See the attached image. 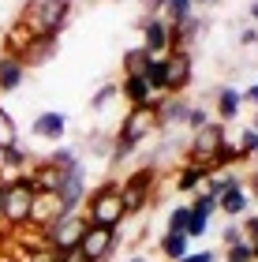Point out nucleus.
Segmentation results:
<instances>
[{"label": "nucleus", "instance_id": "29", "mask_svg": "<svg viewBox=\"0 0 258 262\" xmlns=\"http://www.w3.org/2000/svg\"><path fill=\"white\" fill-rule=\"evenodd\" d=\"M240 158H251V154H258V131H243L240 142H236Z\"/></svg>", "mask_w": 258, "mask_h": 262}, {"label": "nucleus", "instance_id": "26", "mask_svg": "<svg viewBox=\"0 0 258 262\" xmlns=\"http://www.w3.org/2000/svg\"><path fill=\"white\" fill-rule=\"evenodd\" d=\"M27 165H30V150H8V154H0V172H4V169H27Z\"/></svg>", "mask_w": 258, "mask_h": 262}, {"label": "nucleus", "instance_id": "6", "mask_svg": "<svg viewBox=\"0 0 258 262\" xmlns=\"http://www.w3.org/2000/svg\"><path fill=\"white\" fill-rule=\"evenodd\" d=\"M154 180H157V172L150 169V165H143V169H135V172L120 184V199H124L127 217H131V213H138V210L150 202V195H154Z\"/></svg>", "mask_w": 258, "mask_h": 262}, {"label": "nucleus", "instance_id": "46", "mask_svg": "<svg viewBox=\"0 0 258 262\" xmlns=\"http://www.w3.org/2000/svg\"><path fill=\"white\" fill-rule=\"evenodd\" d=\"M131 262H146V258H143V255H135V258H131Z\"/></svg>", "mask_w": 258, "mask_h": 262}, {"label": "nucleus", "instance_id": "30", "mask_svg": "<svg viewBox=\"0 0 258 262\" xmlns=\"http://www.w3.org/2000/svg\"><path fill=\"white\" fill-rule=\"evenodd\" d=\"M228 262H254V255H251V244H247V240L228 244Z\"/></svg>", "mask_w": 258, "mask_h": 262}, {"label": "nucleus", "instance_id": "37", "mask_svg": "<svg viewBox=\"0 0 258 262\" xmlns=\"http://www.w3.org/2000/svg\"><path fill=\"white\" fill-rule=\"evenodd\" d=\"M56 262H86V258H83V251L75 247V251H64V255H56Z\"/></svg>", "mask_w": 258, "mask_h": 262}, {"label": "nucleus", "instance_id": "24", "mask_svg": "<svg viewBox=\"0 0 258 262\" xmlns=\"http://www.w3.org/2000/svg\"><path fill=\"white\" fill-rule=\"evenodd\" d=\"M191 0H165V23L169 27H176V23H183V19H191Z\"/></svg>", "mask_w": 258, "mask_h": 262}, {"label": "nucleus", "instance_id": "45", "mask_svg": "<svg viewBox=\"0 0 258 262\" xmlns=\"http://www.w3.org/2000/svg\"><path fill=\"white\" fill-rule=\"evenodd\" d=\"M251 184H254V191H258V169H254V180H251Z\"/></svg>", "mask_w": 258, "mask_h": 262}, {"label": "nucleus", "instance_id": "14", "mask_svg": "<svg viewBox=\"0 0 258 262\" xmlns=\"http://www.w3.org/2000/svg\"><path fill=\"white\" fill-rule=\"evenodd\" d=\"M22 60L19 56H11V53H4L0 56V94H11V90H19L22 86Z\"/></svg>", "mask_w": 258, "mask_h": 262}, {"label": "nucleus", "instance_id": "13", "mask_svg": "<svg viewBox=\"0 0 258 262\" xmlns=\"http://www.w3.org/2000/svg\"><path fill=\"white\" fill-rule=\"evenodd\" d=\"M143 49L150 56L169 53V23L165 19H146V27H143Z\"/></svg>", "mask_w": 258, "mask_h": 262}, {"label": "nucleus", "instance_id": "35", "mask_svg": "<svg viewBox=\"0 0 258 262\" xmlns=\"http://www.w3.org/2000/svg\"><path fill=\"white\" fill-rule=\"evenodd\" d=\"M143 11L146 19H157V11H165V0H143Z\"/></svg>", "mask_w": 258, "mask_h": 262}, {"label": "nucleus", "instance_id": "40", "mask_svg": "<svg viewBox=\"0 0 258 262\" xmlns=\"http://www.w3.org/2000/svg\"><path fill=\"white\" fill-rule=\"evenodd\" d=\"M243 232H247V240H251V236H258V217H247V221H243Z\"/></svg>", "mask_w": 258, "mask_h": 262}, {"label": "nucleus", "instance_id": "9", "mask_svg": "<svg viewBox=\"0 0 258 262\" xmlns=\"http://www.w3.org/2000/svg\"><path fill=\"white\" fill-rule=\"evenodd\" d=\"M221 146H225V127H221V124L198 127L195 131V142H191V165H202V169H206Z\"/></svg>", "mask_w": 258, "mask_h": 262}, {"label": "nucleus", "instance_id": "48", "mask_svg": "<svg viewBox=\"0 0 258 262\" xmlns=\"http://www.w3.org/2000/svg\"><path fill=\"white\" fill-rule=\"evenodd\" d=\"M251 131H258V116H254V127H251Z\"/></svg>", "mask_w": 258, "mask_h": 262}, {"label": "nucleus", "instance_id": "47", "mask_svg": "<svg viewBox=\"0 0 258 262\" xmlns=\"http://www.w3.org/2000/svg\"><path fill=\"white\" fill-rule=\"evenodd\" d=\"M191 4H209V0H191Z\"/></svg>", "mask_w": 258, "mask_h": 262}, {"label": "nucleus", "instance_id": "42", "mask_svg": "<svg viewBox=\"0 0 258 262\" xmlns=\"http://www.w3.org/2000/svg\"><path fill=\"white\" fill-rule=\"evenodd\" d=\"M247 244H251V255L258 258V236H251V240H247Z\"/></svg>", "mask_w": 258, "mask_h": 262}, {"label": "nucleus", "instance_id": "16", "mask_svg": "<svg viewBox=\"0 0 258 262\" xmlns=\"http://www.w3.org/2000/svg\"><path fill=\"white\" fill-rule=\"evenodd\" d=\"M120 94L135 105V109H143V105H154V90H150V82H146L143 75H127L124 86H120Z\"/></svg>", "mask_w": 258, "mask_h": 262}, {"label": "nucleus", "instance_id": "18", "mask_svg": "<svg viewBox=\"0 0 258 262\" xmlns=\"http://www.w3.org/2000/svg\"><path fill=\"white\" fill-rule=\"evenodd\" d=\"M247 191H243V184H236V187H228L225 195L217 199V210H225L228 217H240V213H247Z\"/></svg>", "mask_w": 258, "mask_h": 262}, {"label": "nucleus", "instance_id": "27", "mask_svg": "<svg viewBox=\"0 0 258 262\" xmlns=\"http://www.w3.org/2000/svg\"><path fill=\"white\" fill-rule=\"evenodd\" d=\"M236 184H243L240 176H209V180H206V195L221 199V195L228 191V187H236Z\"/></svg>", "mask_w": 258, "mask_h": 262}, {"label": "nucleus", "instance_id": "23", "mask_svg": "<svg viewBox=\"0 0 258 262\" xmlns=\"http://www.w3.org/2000/svg\"><path fill=\"white\" fill-rule=\"evenodd\" d=\"M45 165H53L56 172H67V169H75V165H83L79 161V154L75 150H67V146H56L49 158H45Z\"/></svg>", "mask_w": 258, "mask_h": 262}, {"label": "nucleus", "instance_id": "25", "mask_svg": "<svg viewBox=\"0 0 258 262\" xmlns=\"http://www.w3.org/2000/svg\"><path fill=\"white\" fill-rule=\"evenodd\" d=\"M146 60H150V53L143 49V45H135V49H127V53H124V68H127V75H143Z\"/></svg>", "mask_w": 258, "mask_h": 262}, {"label": "nucleus", "instance_id": "21", "mask_svg": "<svg viewBox=\"0 0 258 262\" xmlns=\"http://www.w3.org/2000/svg\"><path fill=\"white\" fill-rule=\"evenodd\" d=\"M187 244H191V240H187L183 232H165V240H161V255L172 258V262H180L183 255H191V251H187Z\"/></svg>", "mask_w": 258, "mask_h": 262}, {"label": "nucleus", "instance_id": "22", "mask_svg": "<svg viewBox=\"0 0 258 262\" xmlns=\"http://www.w3.org/2000/svg\"><path fill=\"white\" fill-rule=\"evenodd\" d=\"M19 146V127H15V120L0 109V154H8V150H15Z\"/></svg>", "mask_w": 258, "mask_h": 262}, {"label": "nucleus", "instance_id": "8", "mask_svg": "<svg viewBox=\"0 0 258 262\" xmlns=\"http://www.w3.org/2000/svg\"><path fill=\"white\" fill-rule=\"evenodd\" d=\"M64 213H72V210L64 206V199L56 195V191H38V195H34V206H30V225L45 232L49 225L60 221Z\"/></svg>", "mask_w": 258, "mask_h": 262}, {"label": "nucleus", "instance_id": "39", "mask_svg": "<svg viewBox=\"0 0 258 262\" xmlns=\"http://www.w3.org/2000/svg\"><path fill=\"white\" fill-rule=\"evenodd\" d=\"M243 101H251L254 109H258V82H254V86H247V90H243Z\"/></svg>", "mask_w": 258, "mask_h": 262}, {"label": "nucleus", "instance_id": "41", "mask_svg": "<svg viewBox=\"0 0 258 262\" xmlns=\"http://www.w3.org/2000/svg\"><path fill=\"white\" fill-rule=\"evenodd\" d=\"M240 41H243V45H254V41H258V30H243Z\"/></svg>", "mask_w": 258, "mask_h": 262}, {"label": "nucleus", "instance_id": "7", "mask_svg": "<svg viewBox=\"0 0 258 262\" xmlns=\"http://www.w3.org/2000/svg\"><path fill=\"white\" fill-rule=\"evenodd\" d=\"M116 244H120V232L116 229H101V225H90L83 232V240H79V251H83L86 262H101L116 251Z\"/></svg>", "mask_w": 258, "mask_h": 262}, {"label": "nucleus", "instance_id": "31", "mask_svg": "<svg viewBox=\"0 0 258 262\" xmlns=\"http://www.w3.org/2000/svg\"><path fill=\"white\" fill-rule=\"evenodd\" d=\"M206 229H209V217H202V213H191V221H187V240L202 236Z\"/></svg>", "mask_w": 258, "mask_h": 262}, {"label": "nucleus", "instance_id": "3", "mask_svg": "<svg viewBox=\"0 0 258 262\" xmlns=\"http://www.w3.org/2000/svg\"><path fill=\"white\" fill-rule=\"evenodd\" d=\"M34 195H38V187H34L30 172H27V176H11L8 187H4V206H0V221H4L8 229H22V225H30Z\"/></svg>", "mask_w": 258, "mask_h": 262}, {"label": "nucleus", "instance_id": "5", "mask_svg": "<svg viewBox=\"0 0 258 262\" xmlns=\"http://www.w3.org/2000/svg\"><path fill=\"white\" fill-rule=\"evenodd\" d=\"M90 229V221H86V213H64L56 225H49L45 229V240H49V247L56 255H64V251H75L79 240H83V232Z\"/></svg>", "mask_w": 258, "mask_h": 262}, {"label": "nucleus", "instance_id": "38", "mask_svg": "<svg viewBox=\"0 0 258 262\" xmlns=\"http://www.w3.org/2000/svg\"><path fill=\"white\" fill-rule=\"evenodd\" d=\"M180 262H214V251H202V255H183Z\"/></svg>", "mask_w": 258, "mask_h": 262}, {"label": "nucleus", "instance_id": "28", "mask_svg": "<svg viewBox=\"0 0 258 262\" xmlns=\"http://www.w3.org/2000/svg\"><path fill=\"white\" fill-rule=\"evenodd\" d=\"M187 221H191V206H172V213H169V232H183L187 236Z\"/></svg>", "mask_w": 258, "mask_h": 262}, {"label": "nucleus", "instance_id": "34", "mask_svg": "<svg viewBox=\"0 0 258 262\" xmlns=\"http://www.w3.org/2000/svg\"><path fill=\"white\" fill-rule=\"evenodd\" d=\"M209 124V116H206V109H191V113H187V127H206Z\"/></svg>", "mask_w": 258, "mask_h": 262}, {"label": "nucleus", "instance_id": "10", "mask_svg": "<svg viewBox=\"0 0 258 262\" xmlns=\"http://www.w3.org/2000/svg\"><path fill=\"white\" fill-rule=\"evenodd\" d=\"M56 195L64 199L67 210H75L79 202L86 199V176H83V165H75V169H67L60 176V187H56Z\"/></svg>", "mask_w": 258, "mask_h": 262}, {"label": "nucleus", "instance_id": "49", "mask_svg": "<svg viewBox=\"0 0 258 262\" xmlns=\"http://www.w3.org/2000/svg\"><path fill=\"white\" fill-rule=\"evenodd\" d=\"M225 262H228V258H225Z\"/></svg>", "mask_w": 258, "mask_h": 262}, {"label": "nucleus", "instance_id": "15", "mask_svg": "<svg viewBox=\"0 0 258 262\" xmlns=\"http://www.w3.org/2000/svg\"><path fill=\"white\" fill-rule=\"evenodd\" d=\"M64 131H67V116L64 113H41L38 120H34V135L38 139L56 142V139H64Z\"/></svg>", "mask_w": 258, "mask_h": 262}, {"label": "nucleus", "instance_id": "43", "mask_svg": "<svg viewBox=\"0 0 258 262\" xmlns=\"http://www.w3.org/2000/svg\"><path fill=\"white\" fill-rule=\"evenodd\" d=\"M4 187H8V180L0 176V206H4Z\"/></svg>", "mask_w": 258, "mask_h": 262}, {"label": "nucleus", "instance_id": "2", "mask_svg": "<svg viewBox=\"0 0 258 262\" xmlns=\"http://www.w3.org/2000/svg\"><path fill=\"white\" fill-rule=\"evenodd\" d=\"M86 221L101 225V229H120L127 221L124 199H120V184H101L86 195Z\"/></svg>", "mask_w": 258, "mask_h": 262}, {"label": "nucleus", "instance_id": "4", "mask_svg": "<svg viewBox=\"0 0 258 262\" xmlns=\"http://www.w3.org/2000/svg\"><path fill=\"white\" fill-rule=\"evenodd\" d=\"M157 124V116L150 105H143V109H131L127 113V120L120 127V135H116V146H112V161H124V158H131V150L150 135V127Z\"/></svg>", "mask_w": 258, "mask_h": 262}, {"label": "nucleus", "instance_id": "1", "mask_svg": "<svg viewBox=\"0 0 258 262\" xmlns=\"http://www.w3.org/2000/svg\"><path fill=\"white\" fill-rule=\"evenodd\" d=\"M67 15H72V0H30L19 23L38 38V34H60L67 27Z\"/></svg>", "mask_w": 258, "mask_h": 262}, {"label": "nucleus", "instance_id": "17", "mask_svg": "<svg viewBox=\"0 0 258 262\" xmlns=\"http://www.w3.org/2000/svg\"><path fill=\"white\" fill-rule=\"evenodd\" d=\"M143 79L150 82V90H161L165 94V79H169V56H150L146 68H143Z\"/></svg>", "mask_w": 258, "mask_h": 262}, {"label": "nucleus", "instance_id": "32", "mask_svg": "<svg viewBox=\"0 0 258 262\" xmlns=\"http://www.w3.org/2000/svg\"><path fill=\"white\" fill-rule=\"evenodd\" d=\"M116 94H120V86H112V82H109V86H101L98 94H93V101H90V105H93V109H105V105H109Z\"/></svg>", "mask_w": 258, "mask_h": 262}, {"label": "nucleus", "instance_id": "20", "mask_svg": "<svg viewBox=\"0 0 258 262\" xmlns=\"http://www.w3.org/2000/svg\"><path fill=\"white\" fill-rule=\"evenodd\" d=\"M206 180H209V172L202 169V165H187V169L176 176V184H172V187H176V191H195V187H198V184H206Z\"/></svg>", "mask_w": 258, "mask_h": 262}, {"label": "nucleus", "instance_id": "36", "mask_svg": "<svg viewBox=\"0 0 258 262\" xmlns=\"http://www.w3.org/2000/svg\"><path fill=\"white\" fill-rule=\"evenodd\" d=\"M243 240V229H240V225H228V229H225V244H240Z\"/></svg>", "mask_w": 258, "mask_h": 262}, {"label": "nucleus", "instance_id": "19", "mask_svg": "<svg viewBox=\"0 0 258 262\" xmlns=\"http://www.w3.org/2000/svg\"><path fill=\"white\" fill-rule=\"evenodd\" d=\"M240 105H243V94L240 90H232V86L217 90V116H221V120H236Z\"/></svg>", "mask_w": 258, "mask_h": 262}, {"label": "nucleus", "instance_id": "12", "mask_svg": "<svg viewBox=\"0 0 258 262\" xmlns=\"http://www.w3.org/2000/svg\"><path fill=\"white\" fill-rule=\"evenodd\" d=\"M187 82H191V56L187 53H172L169 56V79H165V94H180L187 90Z\"/></svg>", "mask_w": 258, "mask_h": 262}, {"label": "nucleus", "instance_id": "33", "mask_svg": "<svg viewBox=\"0 0 258 262\" xmlns=\"http://www.w3.org/2000/svg\"><path fill=\"white\" fill-rule=\"evenodd\" d=\"M214 210H217V199H214V195H198L195 206H191V213H202V217H209Z\"/></svg>", "mask_w": 258, "mask_h": 262}, {"label": "nucleus", "instance_id": "44", "mask_svg": "<svg viewBox=\"0 0 258 262\" xmlns=\"http://www.w3.org/2000/svg\"><path fill=\"white\" fill-rule=\"evenodd\" d=\"M251 15H254V23H258V0H254V4H251Z\"/></svg>", "mask_w": 258, "mask_h": 262}, {"label": "nucleus", "instance_id": "11", "mask_svg": "<svg viewBox=\"0 0 258 262\" xmlns=\"http://www.w3.org/2000/svg\"><path fill=\"white\" fill-rule=\"evenodd\" d=\"M56 56V34H38V38H30V45L19 53V60H22V68H41V64H49Z\"/></svg>", "mask_w": 258, "mask_h": 262}]
</instances>
